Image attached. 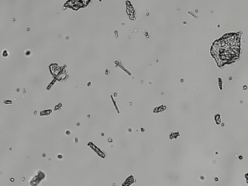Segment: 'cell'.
<instances>
[{"instance_id":"6da1fadb","label":"cell","mask_w":248,"mask_h":186,"mask_svg":"<svg viewBox=\"0 0 248 186\" xmlns=\"http://www.w3.org/2000/svg\"><path fill=\"white\" fill-rule=\"evenodd\" d=\"M246 178H247V182L248 183V173L246 175Z\"/></svg>"}]
</instances>
